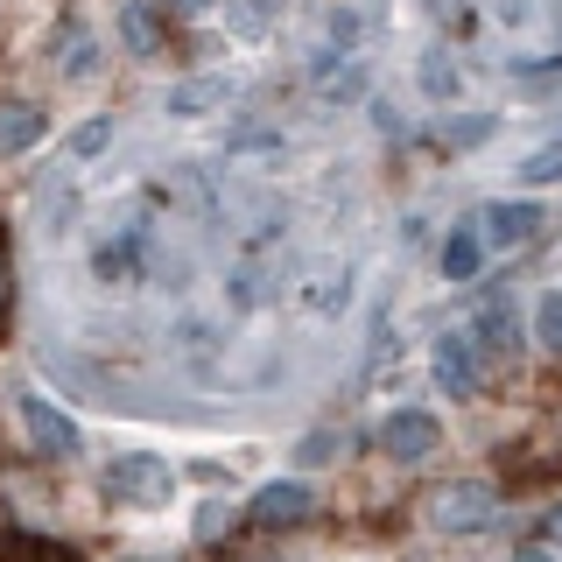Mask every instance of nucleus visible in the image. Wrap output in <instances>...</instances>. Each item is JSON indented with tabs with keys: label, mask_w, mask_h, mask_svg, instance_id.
I'll return each instance as SVG.
<instances>
[{
	"label": "nucleus",
	"mask_w": 562,
	"mask_h": 562,
	"mask_svg": "<svg viewBox=\"0 0 562 562\" xmlns=\"http://www.w3.org/2000/svg\"><path fill=\"white\" fill-rule=\"evenodd\" d=\"M169 492H176V471L148 450L113 457V471H105V499H120V506H169Z\"/></svg>",
	"instance_id": "1"
},
{
	"label": "nucleus",
	"mask_w": 562,
	"mask_h": 562,
	"mask_svg": "<svg viewBox=\"0 0 562 562\" xmlns=\"http://www.w3.org/2000/svg\"><path fill=\"white\" fill-rule=\"evenodd\" d=\"M492 514H499V485H485V479H457L429 499V520L443 535H479V527H492Z\"/></svg>",
	"instance_id": "2"
},
{
	"label": "nucleus",
	"mask_w": 562,
	"mask_h": 562,
	"mask_svg": "<svg viewBox=\"0 0 562 562\" xmlns=\"http://www.w3.org/2000/svg\"><path fill=\"white\" fill-rule=\"evenodd\" d=\"M436 443H443V429H436V415H422V408H394L380 422V450L394 457V464H422Z\"/></svg>",
	"instance_id": "3"
},
{
	"label": "nucleus",
	"mask_w": 562,
	"mask_h": 562,
	"mask_svg": "<svg viewBox=\"0 0 562 562\" xmlns=\"http://www.w3.org/2000/svg\"><path fill=\"white\" fill-rule=\"evenodd\" d=\"M22 422H29V443L43 457H78V422L57 415L43 394H22Z\"/></svg>",
	"instance_id": "4"
},
{
	"label": "nucleus",
	"mask_w": 562,
	"mask_h": 562,
	"mask_svg": "<svg viewBox=\"0 0 562 562\" xmlns=\"http://www.w3.org/2000/svg\"><path fill=\"white\" fill-rule=\"evenodd\" d=\"M479 225H485V246L514 254V246H527L549 218H541V204H485V218H479Z\"/></svg>",
	"instance_id": "5"
},
{
	"label": "nucleus",
	"mask_w": 562,
	"mask_h": 562,
	"mask_svg": "<svg viewBox=\"0 0 562 562\" xmlns=\"http://www.w3.org/2000/svg\"><path fill=\"white\" fill-rule=\"evenodd\" d=\"M233 92L239 85L218 78V70H211V78H183V85H169V113L176 120H204V113H218V105H233Z\"/></svg>",
	"instance_id": "6"
},
{
	"label": "nucleus",
	"mask_w": 562,
	"mask_h": 562,
	"mask_svg": "<svg viewBox=\"0 0 562 562\" xmlns=\"http://www.w3.org/2000/svg\"><path fill=\"white\" fill-rule=\"evenodd\" d=\"M436 380H443V394H479V359H471V338H436Z\"/></svg>",
	"instance_id": "7"
},
{
	"label": "nucleus",
	"mask_w": 562,
	"mask_h": 562,
	"mask_svg": "<svg viewBox=\"0 0 562 562\" xmlns=\"http://www.w3.org/2000/svg\"><path fill=\"white\" fill-rule=\"evenodd\" d=\"M310 485H268V492H260V499H254V520L260 527H295V520H310Z\"/></svg>",
	"instance_id": "8"
},
{
	"label": "nucleus",
	"mask_w": 562,
	"mask_h": 562,
	"mask_svg": "<svg viewBox=\"0 0 562 562\" xmlns=\"http://www.w3.org/2000/svg\"><path fill=\"white\" fill-rule=\"evenodd\" d=\"M35 140H43V113H35V105H8V113H0V155H22Z\"/></svg>",
	"instance_id": "9"
},
{
	"label": "nucleus",
	"mask_w": 562,
	"mask_h": 562,
	"mask_svg": "<svg viewBox=\"0 0 562 562\" xmlns=\"http://www.w3.org/2000/svg\"><path fill=\"white\" fill-rule=\"evenodd\" d=\"M479 330H485V345H499V351H514L520 345V316L506 295H485V310H479Z\"/></svg>",
	"instance_id": "10"
},
{
	"label": "nucleus",
	"mask_w": 562,
	"mask_h": 562,
	"mask_svg": "<svg viewBox=\"0 0 562 562\" xmlns=\"http://www.w3.org/2000/svg\"><path fill=\"white\" fill-rule=\"evenodd\" d=\"M479 260H485V239L471 233V225L443 239V274H450V281H471V274H479Z\"/></svg>",
	"instance_id": "11"
},
{
	"label": "nucleus",
	"mask_w": 562,
	"mask_h": 562,
	"mask_svg": "<svg viewBox=\"0 0 562 562\" xmlns=\"http://www.w3.org/2000/svg\"><path fill=\"white\" fill-rule=\"evenodd\" d=\"M120 35H127V49H140V57H148V49L162 43V22H155V8H148V0H134V8L120 14Z\"/></svg>",
	"instance_id": "12"
},
{
	"label": "nucleus",
	"mask_w": 562,
	"mask_h": 562,
	"mask_svg": "<svg viewBox=\"0 0 562 562\" xmlns=\"http://www.w3.org/2000/svg\"><path fill=\"white\" fill-rule=\"evenodd\" d=\"M520 183L527 190H541V183H562V140H549V148H535L520 162Z\"/></svg>",
	"instance_id": "13"
},
{
	"label": "nucleus",
	"mask_w": 562,
	"mask_h": 562,
	"mask_svg": "<svg viewBox=\"0 0 562 562\" xmlns=\"http://www.w3.org/2000/svg\"><path fill=\"white\" fill-rule=\"evenodd\" d=\"M422 92H429V99H450L457 92V64L443 57V49H429V57H422Z\"/></svg>",
	"instance_id": "14"
},
{
	"label": "nucleus",
	"mask_w": 562,
	"mask_h": 562,
	"mask_svg": "<svg viewBox=\"0 0 562 562\" xmlns=\"http://www.w3.org/2000/svg\"><path fill=\"white\" fill-rule=\"evenodd\" d=\"M535 338L549 345V351H562V289H549V295L535 303Z\"/></svg>",
	"instance_id": "15"
},
{
	"label": "nucleus",
	"mask_w": 562,
	"mask_h": 562,
	"mask_svg": "<svg viewBox=\"0 0 562 562\" xmlns=\"http://www.w3.org/2000/svg\"><path fill=\"white\" fill-rule=\"evenodd\" d=\"M105 140H113V120H85V127L70 134V155H99Z\"/></svg>",
	"instance_id": "16"
},
{
	"label": "nucleus",
	"mask_w": 562,
	"mask_h": 562,
	"mask_svg": "<svg viewBox=\"0 0 562 562\" xmlns=\"http://www.w3.org/2000/svg\"><path fill=\"white\" fill-rule=\"evenodd\" d=\"M295 457H303V464H330V457H338V436H303Z\"/></svg>",
	"instance_id": "17"
},
{
	"label": "nucleus",
	"mask_w": 562,
	"mask_h": 562,
	"mask_svg": "<svg viewBox=\"0 0 562 562\" xmlns=\"http://www.w3.org/2000/svg\"><path fill=\"white\" fill-rule=\"evenodd\" d=\"M239 514H233V506H204V514H198V535L211 541V535H218V527H233Z\"/></svg>",
	"instance_id": "18"
},
{
	"label": "nucleus",
	"mask_w": 562,
	"mask_h": 562,
	"mask_svg": "<svg viewBox=\"0 0 562 562\" xmlns=\"http://www.w3.org/2000/svg\"><path fill=\"white\" fill-rule=\"evenodd\" d=\"M514 562H555V555H549V549H520Z\"/></svg>",
	"instance_id": "19"
},
{
	"label": "nucleus",
	"mask_w": 562,
	"mask_h": 562,
	"mask_svg": "<svg viewBox=\"0 0 562 562\" xmlns=\"http://www.w3.org/2000/svg\"><path fill=\"white\" fill-rule=\"evenodd\" d=\"M549 535H555V541H562V506H555V514H549Z\"/></svg>",
	"instance_id": "20"
},
{
	"label": "nucleus",
	"mask_w": 562,
	"mask_h": 562,
	"mask_svg": "<svg viewBox=\"0 0 562 562\" xmlns=\"http://www.w3.org/2000/svg\"><path fill=\"white\" fill-rule=\"evenodd\" d=\"M0 303H8V268H0Z\"/></svg>",
	"instance_id": "21"
},
{
	"label": "nucleus",
	"mask_w": 562,
	"mask_h": 562,
	"mask_svg": "<svg viewBox=\"0 0 562 562\" xmlns=\"http://www.w3.org/2000/svg\"><path fill=\"white\" fill-rule=\"evenodd\" d=\"M176 8H204V0H176Z\"/></svg>",
	"instance_id": "22"
}]
</instances>
